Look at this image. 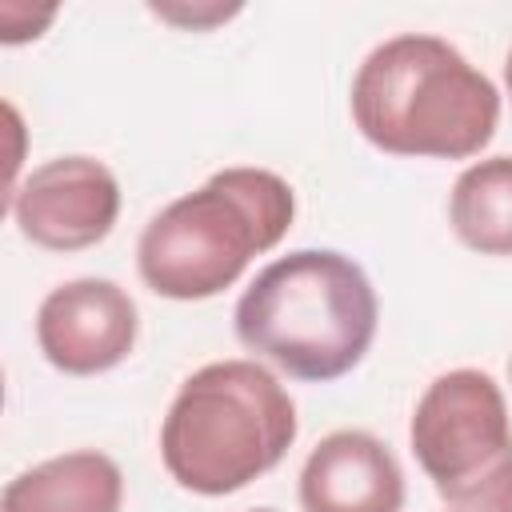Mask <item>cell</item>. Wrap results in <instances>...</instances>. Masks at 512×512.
<instances>
[{
  "instance_id": "1",
  "label": "cell",
  "mask_w": 512,
  "mask_h": 512,
  "mask_svg": "<svg viewBox=\"0 0 512 512\" xmlns=\"http://www.w3.org/2000/svg\"><path fill=\"white\" fill-rule=\"evenodd\" d=\"M352 120L388 156L468 160L500 124L496 84L440 36L400 32L352 76Z\"/></svg>"
},
{
  "instance_id": "2",
  "label": "cell",
  "mask_w": 512,
  "mask_h": 512,
  "mask_svg": "<svg viewBox=\"0 0 512 512\" xmlns=\"http://www.w3.org/2000/svg\"><path fill=\"white\" fill-rule=\"evenodd\" d=\"M376 288L368 272L336 248H296L236 300V340L272 360L292 380L328 384L348 376L376 340Z\"/></svg>"
},
{
  "instance_id": "3",
  "label": "cell",
  "mask_w": 512,
  "mask_h": 512,
  "mask_svg": "<svg viewBox=\"0 0 512 512\" xmlns=\"http://www.w3.org/2000/svg\"><path fill=\"white\" fill-rule=\"evenodd\" d=\"M296 216V192L268 168H220L160 208L136 240V272L164 300L232 288L252 256L272 252Z\"/></svg>"
},
{
  "instance_id": "4",
  "label": "cell",
  "mask_w": 512,
  "mask_h": 512,
  "mask_svg": "<svg viewBox=\"0 0 512 512\" xmlns=\"http://www.w3.org/2000/svg\"><path fill=\"white\" fill-rule=\"evenodd\" d=\"M300 424L288 388L256 360L196 368L160 424L168 476L196 496H228L272 472Z\"/></svg>"
},
{
  "instance_id": "5",
  "label": "cell",
  "mask_w": 512,
  "mask_h": 512,
  "mask_svg": "<svg viewBox=\"0 0 512 512\" xmlns=\"http://www.w3.org/2000/svg\"><path fill=\"white\" fill-rule=\"evenodd\" d=\"M412 456L452 512H512V424L480 368L436 376L408 424Z\"/></svg>"
},
{
  "instance_id": "6",
  "label": "cell",
  "mask_w": 512,
  "mask_h": 512,
  "mask_svg": "<svg viewBox=\"0 0 512 512\" xmlns=\"http://www.w3.org/2000/svg\"><path fill=\"white\" fill-rule=\"evenodd\" d=\"M8 212L36 248L80 252L112 232L120 216V180L96 156H56L8 192Z\"/></svg>"
},
{
  "instance_id": "7",
  "label": "cell",
  "mask_w": 512,
  "mask_h": 512,
  "mask_svg": "<svg viewBox=\"0 0 512 512\" xmlns=\"http://www.w3.org/2000/svg\"><path fill=\"white\" fill-rule=\"evenodd\" d=\"M136 336V300L104 276H80L52 288L36 312V344L44 360L68 376H96L124 364Z\"/></svg>"
},
{
  "instance_id": "8",
  "label": "cell",
  "mask_w": 512,
  "mask_h": 512,
  "mask_svg": "<svg viewBox=\"0 0 512 512\" xmlns=\"http://www.w3.org/2000/svg\"><path fill=\"white\" fill-rule=\"evenodd\" d=\"M300 508L304 512H400L404 472L392 448L364 432H328L300 468Z\"/></svg>"
},
{
  "instance_id": "9",
  "label": "cell",
  "mask_w": 512,
  "mask_h": 512,
  "mask_svg": "<svg viewBox=\"0 0 512 512\" xmlns=\"http://www.w3.org/2000/svg\"><path fill=\"white\" fill-rule=\"evenodd\" d=\"M124 472L96 448H76L40 460L12 476L0 496V512H120Z\"/></svg>"
},
{
  "instance_id": "10",
  "label": "cell",
  "mask_w": 512,
  "mask_h": 512,
  "mask_svg": "<svg viewBox=\"0 0 512 512\" xmlns=\"http://www.w3.org/2000/svg\"><path fill=\"white\" fill-rule=\"evenodd\" d=\"M456 240L480 256H512V156L468 164L448 196Z\"/></svg>"
},
{
  "instance_id": "11",
  "label": "cell",
  "mask_w": 512,
  "mask_h": 512,
  "mask_svg": "<svg viewBox=\"0 0 512 512\" xmlns=\"http://www.w3.org/2000/svg\"><path fill=\"white\" fill-rule=\"evenodd\" d=\"M504 88H508V100H512V48H508V60H504Z\"/></svg>"
},
{
  "instance_id": "12",
  "label": "cell",
  "mask_w": 512,
  "mask_h": 512,
  "mask_svg": "<svg viewBox=\"0 0 512 512\" xmlns=\"http://www.w3.org/2000/svg\"><path fill=\"white\" fill-rule=\"evenodd\" d=\"M252 512H276V508H252Z\"/></svg>"
},
{
  "instance_id": "13",
  "label": "cell",
  "mask_w": 512,
  "mask_h": 512,
  "mask_svg": "<svg viewBox=\"0 0 512 512\" xmlns=\"http://www.w3.org/2000/svg\"><path fill=\"white\" fill-rule=\"evenodd\" d=\"M508 372H512V360H508Z\"/></svg>"
}]
</instances>
